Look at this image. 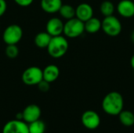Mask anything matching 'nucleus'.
I'll use <instances>...</instances> for the list:
<instances>
[{
    "label": "nucleus",
    "mask_w": 134,
    "mask_h": 133,
    "mask_svg": "<svg viewBox=\"0 0 134 133\" xmlns=\"http://www.w3.org/2000/svg\"><path fill=\"white\" fill-rule=\"evenodd\" d=\"M124 107V100L119 92H110L103 99L102 108L104 111L112 116L119 115Z\"/></svg>",
    "instance_id": "nucleus-1"
},
{
    "label": "nucleus",
    "mask_w": 134,
    "mask_h": 133,
    "mask_svg": "<svg viewBox=\"0 0 134 133\" xmlns=\"http://www.w3.org/2000/svg\"><path fill=\"white\" fill-rule=\"evenodd\" d=\"M68 42L66 38L62 35L52 37L48 46L47 52L50 56L55 59L64 56L68 50Z\"/></svg>",
    "instance_id": "nucleus-2"
},
{
    "label": "nucleus",
    "mask_w": 134,
    "mask_h": 133,
    "mask_svg": "<svg viewBox=\"0 0 134 133\" xmlns=\"http://www.w3.org/2000/svg\"><path fill=\"white\" fill-rule=\"evenodd\" d=\"M85 31L84 22L78 19L77 17L68 20L64 25L63 33L66 37L74 38L79 37Z\"/></svg>",
    "instance_id": "nucleus-3"
},
{
    "label": "nucleus",
    "mask_w": 134,
    "mask_h": 133,
    "mask_svg": "<svg viewBox=\"0 0 134 133\" xmlns=\"http://www.w3.org/2000/svg\"><path fill=\"white\" fill-rule=\"evenodd\" d=\"M101 29L104 32L111 37L119 35L122 29L121 21L114 15L104 16V19L101 21Z\"/></svg>",
    "instance_id": "nucleus-4"
},
{
    "label": "nucleus",
    "mask_w": 134,
    "mask_h": 133,
    "mask_svg": "<svg viewBox=\"0 0 134 133\" xmlns=\"http://www.w3.org/2000/svg\"><path fill=\"white\" fill-rule=\"evenodd\" d=\"M23 37V30L17 24L9 25L3 31L2 39L6 45H16Z\"/></svg>",
    "instance_id": "nucleus-5"
},
{
    "label": "nucleus",
    "mask_w": 134,
    "mask_h": 133,
    "mask_svg": "<svg viewBox=\"0 0 134 133\" xmlns=\"http://www.w3.org/2000/svg\"><path fill=\"white\" fill-rule=\"evenodd\" d=\"M21 78L27 85H37L43 79L42 70L35 66L30 67L23 72Z\"/></svg>",
    "instance_id": "nucleus-6"
},
{
    "label": "nucleus",
    "mask_w": 134,
    "mask_h": 133,
    "mask_svg": "<svg viewBox=\"0 0 134 133\" xmlns=\"http://www.w3.org/2000/svg\"><path fill=\"white\" fill-rule=\"evenodd\" d=\"M82 124L87 129L93 130L99 127L100 124V115L94 111H85L81 118Z\"/></svg>",
    "instance_id": "nucleus-7"
},
{
    "label": "nucleus",
    "mask_w": 134,
    "mask_h": 133,
    "mask_svg": "<svg viewBox=\"0 0 134 133\" xmlns=\"http://www.w3.org/2000/svg\"><path fill=\"white\" fill-rule=\"evenodd\" d=\"M2 133H29L28 125L19 119L11 120L5 124Z\"/></svg>",
    "instance_id": "nucleus-8"
},
{
    "label": "nucleus",
    "mask_w": 134,
    "mask_h": 133,
    "mask_svg": "<svg viewBox=\"0 0 134 133\" xmlns=\"http://www.w3.org/2000/svg\"><path fill=\"white\" fill-rule=\"evenodd\" d=\"M41 114V109L38 105L29 104L22 111V119L24 122L29 124L40 119Z\"/></svg>",
    "instance_id": "nucleus-9"
},
{
    "label": "nucleus",
    "mask_w": 134,
    "mask_h": 133,
    "mask_svg": "<svg viewBox=\"0 0 134 133\" xmlns=\"http://www.w3.org/2000/svg\"><path fill=\"white\" fill-rule=\"evenodd\" d=\"M64 24L60 18L52 17L47 21L46 27V32L52 37L61 35L64 31Z\"/></svg>",
    "instance_id": "nucleus-10"
},
{
    "label": "nucleus",
    "mask_w": 134,
    "mask_h": 133,
    "mask_svg": "<svg viewBox=\"0 0 134 133\" xmlns=\"http://www.w3.org/2000/svg\"><path fill=\"white\" fill-rule=\"evenodd\" d=\"M117 11L120 16L130 18L134 16V2L132 0H121L117 5Z\"/></svg>",
    "instance_id": "nucleus-11"
},
{
    "label": "nucleus",
    "mask_w": 134,
    "mask_h": 133,
    "mask_svg": "<svg viewBox=\"0 0 134 133\" xmlns=\"http://www.w3.org/2000/svg\"><path fill=\"white\" fill-rule=\"evenodd\" d=\"M93 16V7L88 3H81L75 9V17L86 22Z\"/></svg>",
    "instance_id": "nucleus-12"
},
{
    "label": "nucleus",
    "mask_w": 134,
    "mask_h": 133,
    "mask_svg": "<svg viewBox=\"0 0 134 133\" xmlns=\"http://www.w3.org/2000/svg\"><path fill=\"white\" fill-rule=\"evenodd\" d=\"M43 80L51 83L55 82L60 75V69L57 65L49 64L42 70Z\"/></svg>",
    "instance_id": "nucleus-13"
},
{
    "label": "nucleus",
    "mask_w": 134,
    "mask_h": 133,
    "mask_svg": "<svg viewBox=\"0 0 134 133\" xmlns=\"http://www.w3.org/2000/svg\"><path fill=\"white\" fill-rule=\"evenodd\" d=\"M62 5V0H41L40 2L42 9L47 13H55L59 12Z\"/></svg>",
    "instance_id": "nucleus-14"
},
{
    "label": "nucleus",
    "mask_w": 134,
    "mask_h": 133,
    "mask_svg": "<svg viewBox=\"0 0 134 133\" xmlns=\"http://www.w3.org/2000/svg\"><path fill=\"white\" fill-rule=\"evenodd\" d=\"M85 31L90 34H95L101 29V21L96 17H91L84 22Z\"/></svg>",
    "instance_id": "nucleus-15"
},
{
    "label": "nucleus",
    "mask_w": 134,
    "mask_h": 133,
    "mask_svg": "<svg viewBox=\"0 0 134 133\" xmlns=\"http://www.w3.org/2000/svg\"><path fill=\"white\" fill-rule=\"evenodd\" d=\"M52 38V36L49 34L46 31L45 32H39L37 34L35 37V44L37 47L40 49L47 48L50 40Z\"/></svg>",
    "instance_id": "nucleus-16"
},
{
    "label": "nucleus",
    "mask_w": 134,
    "mask_h": 133,
    "mask_svg": "<svg viewBox=\"0 0 134 133\" xmlns=\"http://www.w3.org/2000/svg\"><path fill=\"white\" fill-rule=\"evenodd\" d=\"M120 122L127 127L133 126L134 125V114L130 111H122L119 114Z\"/></svg>",
    "instance_id": "nucleus-17"
},
{
    "label": "nucleus",
    "mask_w": 134,
    "mask_h": 133,
    "mask_svg": "<svg viewBox=\"0 0 134 133\" xmlns=\"http://www.w3.org/2000/svg\"><path fill=\"white\" fill-rule=\"evenodd\" d=\"M59 13L60 15L66 20L75 17V9L68 4H63L59 9Z\"/></svg>",
    "instance_id": "nucleus-18"
},
{
    "label": "nucleus",
    "mask_w": 134,
    "mask_h": 133,
    "mask_svg": "<svg viewBox=\"0 0 134 133\" xmlns=\"http://www.w3.org/2000/svg\"><path fill=\"white\" fill-rule=\"evenodd\" d=\"M29 133H45L46 125L40 119L28 124Z\"/></svg>",
    "instance_id": "nucleus-19"
},
{
    "label": "nucleus",
    "mask_w": 134,
    "mask_h": 133,
    "mask_svg": "<svg viewBox=\"0 0 134 133\" xmlns=\"http://www.w3.org/2000/svg\"><path fill=\"white\" fill-rule=\"evenodd\" d=\"M100 13L103 16H111L114 14V12H115V5L112 3V2L106 0V1H104L100 4Z\"/></svg>",
    "instance_id": "nucleus-20"
},
{
    "label": "nucleus",
    "mask_w": 134,
    "mask_h": 133,
    "mask_svg": "<svg viewBox=\"0 0 134 133\" xmlns=\"http://www.w3.org/2000/svg\"><path fill=\"white\" fill-rule=\"evenodd\" d=\"M5 55L9 59H15L19 54V49L16 45H7L5 50Z\"/></svg>",
    "instance_id": "nucleus-21"
},
{
    "label": "nucleus",
    "mask_w": 134,
    "mask_h": 133,
    "mask_svg": "<svg viewBox=\"0 0 134 133\" xmlns=\"http://www.w3.org/2000/svg\"><path fill=\"white\" fill-rule=\"evenodd\" d=\"M38 89L41 91V92H46L47 91H49V88H50V83L45 81V80H42L38 85Z\"/></svg>",
    "instance_id": "nucleus-22"
},
{
    "label": "nucleus",
    "mask_w": 134,
    "mask_h": 133,
    "mask_svg": "<svg viewBox=\"0 0 134 133\" xmlns=\"http://www.w3.org/2000/svg\"><path fill=\"white\" fill-rule=\"evenodd\" d=\"M34 0H14V2L20 5V6H23V7H26V6H28L30 5L32 2H33Z\"/></svg>",
    "instance_id": "nucleus-23"
},
{
    "label": "nucleus",
    "mask_w": 134,
    "mask_h": 133,
    "mask_svg": "<svg viewBox=\"0 0 134 133\" xmlns=\"http://www.w3.org/2000/svg\"><path fill=\"white\" fill-rule=\"evenodd\" d=\"M7 9V3L5 0H0V17L3 16Z\"/></svg>",
    "instance_id": "nucleus-24"
},
{
    "label": "nucleus",
    "mask_w": 134,
    "mask_h": 133,
    "mask_svg": "<svg viewBox=\"0 0 134 133\" xmlns=\"http://www.w3.org/2000/svg\"><path fill=\"white\" fill-rule=\"evenodd\" d=\"M130 64H131L132 68L134 70V54L132 56V57H131V60H130Z\"/></svg>",
    "instance_id": "nucleus-25"
},
{
    "label": "nucleus",
    "mask_w": 134,
    "mask_h": 133,
    "mask_svg": "<svg viewBox=\"0 0 134 133\" xmlns=\"http://www.w3.org/2000/svg\"><path fill=\"white\" fill-rule=\"evenodd\" d=\"M131 40L133 41V42L134 43V31L132 32V34H131Z\"/></svg>",
    "instance_id": "nucleus-26"
}]
</instances>
